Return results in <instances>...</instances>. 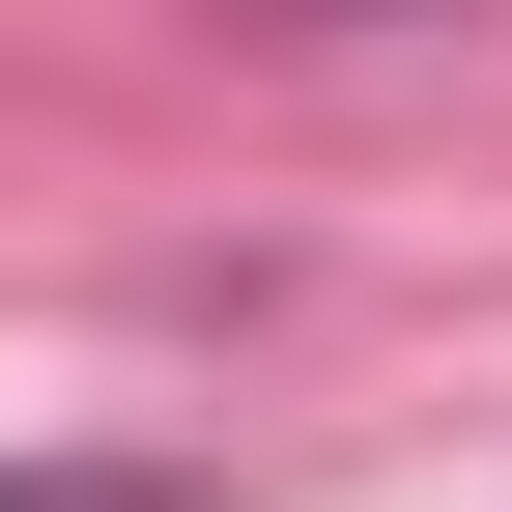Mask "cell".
<instances>
[{
  "label": "cell",
  "instance_id": "1",
  "mask_svg": "<svg viewBox=\"0 0 512 512\" xmlns=\"http://www.w3.org/2000/svg\"><path fill=\"white\" fill-rule=\"evenodd\" d=\"M0 512H200V484H143V456H0Z\"/></svg>",
  "mask_w": 512,
  "mask_h": 512
}]
</instances>
